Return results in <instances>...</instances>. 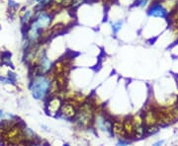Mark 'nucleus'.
<instances>
[{"label":"nucleus","instance_id":"nucleus-15","mask_svg":"<svg viewBox=\"0 0 178 146\" xmlns=\"http://www.w3.org/2000/svg\"><path fill=\"white\" fill-rule=\"evenodd\" d=\"M2 117H3V112H2L1 110H0V119H1Z\"/></svg>","mask_w":178,"mask_h":146},{"label":"nucleus","instance_id":"nucleus-3","mask_svg":"<svg viewBox=\"0 0 178 146\" xmlns=\"http://www.w3.org/2000/svg\"><path fill=\"white\" fill-rule=\"evenodd\" d=\"M42 32L43 30L38 25V23L35 21H32L30 26L27 29V40L29 44H35L37 43L39 40L42 37Z\"/></svg>","mask_w":178,"mask_h":146},{"label":"nucleus","instance_id":"nucleus-7","mask_svg":"<svg viewBox=\"0 0 178 146\" xmlns=\"http://www.w3.org/2000/svg\"><path fill=\"white\" fill-rule=\"evenodd\" d=\"M62 101L59 99L58 97H53L49 99L47 103V110L48 113L50 115H55L59 113L60 108H62Z\"/></svg>","mask_w":178,"mask_h":146},{"label":"nucleus","instance_id":"nucleus-13","mask_svg":"<svg viewBox=\"0 0 178 146\" xmlns=\"http://www.w3.org/2000/svg\"><path fill=\"white\" fill-rule=\"evenodd\" d=\"M9 6H11V7H18L19 6V4L18 3H16V2H13V1H11V0H10L9 1Z\"/></svg>","mask_w":178,"mask_h":146},{"label":"nucleus","instance_id":"nucleus-9","mask_svg":"<svg viewBox=\"0 0 178 146\" xmlns=\"http://www.w3.org/2000/svg\"><path fill=\"white\" fill-rule=\"evenodd\" d=\"M76 110L73 107L72 105L69 104H64L62 105V108H60L59 114L62 117H63L64 119H72L76 115Z\"/></svg>","mask_w":178,"mask_h":146},{"label":"nucleus","instance_id":"nucleus-12","mask_svg":"<svg viewBox=\"0 0 178 146\" xmlns=\"http://www.w3.org/2000/svg\"><path fill=\"white\" fill-rule=\"evenodd\" d=\"M150 2V0H135L134 2V6H138V7H145V5Z\"/></svg>","mask_w":178,"mask_h":146},{"label":"nucleus","instance_id":"nucleus-5","mask_svg":"<svg viewBox=\"0 0 178 146\" xmlns=\"http://www.w3.org/2000/svg\"><path fill=\"white\" fill-rule=\"evenodd\" d=\"M76 122L79 123L80 127H86L89 125L91 123H93L92 113L88 107H82L80 112L76 113Z\"/></svg>","mask_w":178,"mask_h":146},{"label":"nucleus","instance_id":"nucleus-4","mask_svg":"<svg viewBox=\"0 0 178 146\" xmlns=\"http://www.w3.org/2000/svg\"><path fill=\"white\" fill-rule=\"evenodd\" d=\"M147 14H149V16L150 17L165 19L168 16V11H167V9L161 4V2L157 1V2H154L150 5V7L147 10Z\"/></svg>","mask_w":178,"mask_h":146},{"label":"nucleus","instance_id":"nucleus-10","mask_svg":"<svg viewBox=\"0 0 178 146\" xmlns=\"http://www.w3.org/2000/svg\"><path fill=\"white\" fill-rule=\"evenodd\" d=\"M32 17H33V12L31 11V10H27L26 12H25L24 14V16L22 17V24L24 25H27L30 23V22H32L31 20H32Z\"/></svg>","mask_w":178,"mask_h":146},{"label":"nucleus","instance_id":"nucleus-6","mask_svg":"<svg viewBox=\"0 0 178 146\" xmlns=\"http://www.w3.org/2000/svg\"><path fill=\"white\" fill-rule=\"evenodd\" d=\"M35 21L38 23L41 29L44 31V30H47L48 28H50V24L53 22V15L46 11H40L37 14V16H36Z\"/></svg>","mask_w":178,"mask_h":146},{"label":"nucleus","instance_id":"nucleus-14","mask_svg":"<svg viewBox=\"0 0 178 146\" xmlns=\"http://www.w3.org/2000/svg\"><path fill=\"white\" fill-rule=\"evenodd\" d=\"M163 143H164L163 140H158V141L154 142V146H159V145H162Z\"/></svg>","mask_w":178,"mask_h":146},{"label":"nucleus","instance_id":"nucleus-8","mask_svg":"<svg viewBox=\"0 0 178 146\" xmlns=\"http://www.w3.org/2000/svg\"><path fill=\"white\" fill-rule=\"evenodd\" d=\"M39 71L41 74H47L49 73L53 68V62L50 60L46 53H43L40 57V61H39Z\"/></svg>","mask_w":178,"mask_h":146},{"label":"nucleus","instance_id":"nucleus-11","mask_svg":"<svg viewBox=\"0 0 178 146\" xmlns=\"http://www.w3.org/2000/svg\"><path fill=\"white\" fill-rule=\"evenodd\" d=\"M122 25H123L122 21H117V22H115V23L112 24V30H113V34H114V35L118 34V32L122 29Z\"/></svg>","mask_w":178,"mask_h":146},{"label":"nucleus","instance_id":"nucleus-2","mask_svg":"<svg viewBox=\"0 0 178 146\" xmlns=\"http://www.w3.org/2000/svg\"><path fill=\"white\" fill-rule=\"evenodd\" d=\"M93 123L98 129L106 132H113V123L104 114H98L93 119Z\"/></svg>","mask_w":178,"mask_h":146},{"label":"nucleus","instance_id":"nucleus-1","mask_svg":"<svg viewBox=\"0 0 178 146\" xmlns=\"http://www.w3.org/2000/svg\"><path fill=\"white\" fill-rule=\"evenodd\" d=\"M52 87V80L46 74H38L30 85L32 96L35 100H43L48 96Z\"/></svg>","mask_w":178,"mask_h":146}]
</instances>
